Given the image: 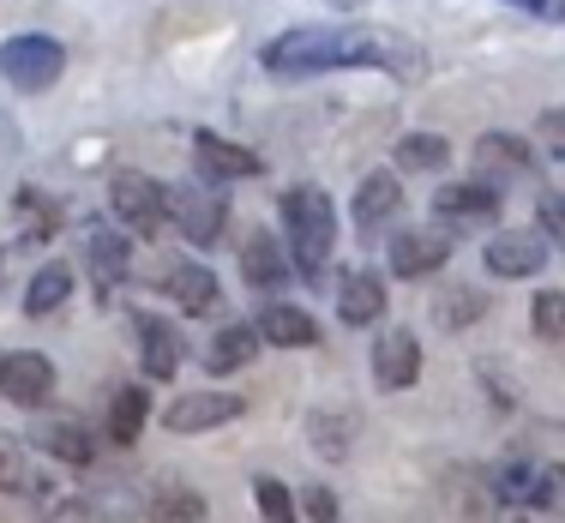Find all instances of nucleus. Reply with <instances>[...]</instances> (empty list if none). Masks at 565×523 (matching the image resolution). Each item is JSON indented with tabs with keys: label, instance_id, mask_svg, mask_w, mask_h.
Instances as JSON below:
<instances>
[{
	"label": "nucleus",
	"instance_id": "obj_24",
	"mask_svg": "<svg viewBox=\"0 0 565 523\" xmlns=\"http://www.w3.org/2000/svg\"><path fill=\"white\" fill-rule=\"evenodd\" d=\"M66 295H73V271H66V265H43V271L31 277V289H24V313L43 319V313H55Z\"/></svg>",
	"mask_w": 565,
	"mask_h": 523
},
{
	"label": "nucleus",
	"instance_id": "obj_29",
	"mask_svg": "<svg viewBox=\"0 0 565 523\" xmlns=\"http://www.w3.org/2000/svg\"><path fill=\"white\" fill-rule=\"evenodd\" d=\"M151 512L169 517V523H199V517H205V500H199L193 488H163V500H157Z\"/></svg>",
	"mask_w": 565,
	"mask_h": 523
},
{
	"label": "nucleus",
	"instance_id": "obj_11",
	"mask_svg": "<svg viewBox=\"0 0 565 523\" xmlns=\"http://www.w3.org/2000/svg\"><path fill=\"white\" fill-rule=\"evenodd\" d=\"M434 211L446 223H493V217H500V186H488V181H451V186H439Z\"/></svg>",
	"mask_w": 565,
	"mask_h": 523
},
{
	"label": "nucleus",
	"instance_id": "obj_23",
	"mask_svg": "<svg viewBox=\"0 0 565 523\" xmlns=\"http://www.w3.org/2000/svg\"><path fill=\"white\" fill-rule=\"evenodd\" d=\"M85 259H90V277H97V284H120V277H127V241L115 230H90Z\"/></svg>",
	"mask_w": 565,
	"mask_h": 523
},
{
	"label": "nucleus",
	"instance_id": "obj_27",
	"mask_svg": "<svg viewBox=\"0 0 565 523\" xmlns=\"http://www.w3.org/2000/svg\"><path fill=\"white\" fill-rule=\"evenodd\" d=\"M253 500H259V517H265V523H295V493L282 488L277 476H259V481H253Z\"/></svg>",
	"mask_w": 565,
	"mask_h": 523
},
{
	"label": "nucleus",
	"instance_id": "obj_5",
	"mask_svg": "<svg viewBox=\"0 0 565 523\" xmlns=\"http://www.w3.org/2000/svg\"><path fill=\"white\" fill-rule=\"evenodd\" d=\"M49 392H55V361L49 355H36V349H12V355H0V397H7V404L43 409Z\"/></svg>",
	"mask_w": 565,
	"mask_h": 523
},
{
	"label": "nucleus",
	"instance_id": "obj_3",
	"mask_svg": "<svg viewBox=\"0 0 565 523\" xmlns=\"http://www.w3.org/2000/svg\"><path fill=\"white\" fill-rule=\"evenodd\" d=\"M66 73V49L55 43L49 31H19L0 43V78H7L12 90H49L55 78Z\"/></svg>",
	"mask_w": 565,
	"mask_h": 523
},
{
	"label": "nucleus",
	"instance_id": "obj_4",
	"mask_svg": "<svg viewBox=\"0 0 565 523\" xmlns=\"http://www.w3.org/2000/svg\"><path fill=\"white\" fill-rule=\"evenodd\" d=\"M109 205H115V217H120V230H132V235H157L169 223V186H157L151 174H115V186H109Z\"/></svg>",
	"mask_w": 565,
	"mask_h": 523
},
{
	"label": "nucleus",
	"instance_id": "obj_19",
	"mask_svg": "<svg viewBox=\"0 0 565 523\" xmlns=\"http://www.w3.org/2000/svg\"><path fill=\"white\" fill-rule=\"evenodd\" d=\"M403 211V186H397V174H367L361 181V193H355V223L361 230H380V223H392Z\"/></svg>",
	"mask_w": 565,
	"mask_h": 523
},
{
	"label": "nucleus",
	"instance_id": "obj_2",
	"mask_svg": "<svg viewBox=\"0 0 565 523\" xmlns=\"http://www.w3.org/2000/svg\"><path fill=\"white\" fill-rule=\"evenodd\" d=\"M282 241H289L295 271L326 277L331 247H338V211H331V193H319V186H289V193H282Z\"/></svg>",
	"mask_w": 565,
	"mask_h": 523
},
{
	"label": "nucleus",
	"instance_id": "obj_15",
	"mask_svg": "<svg viewBox=\"0 0 565 523\" xmlns=\"http://www.w3.org/2000/svg\"><path fill=\"white\" fill-rule=\"evenodd\" d=\"M259 338L277 343V349H313L319 325H313V313H301V307L271 301V307H259Z\"/></svg>",
	"mask_w": 565,
	"mask_h": 523
},
{
	"label": "nucleus",
	"instance_id": "obj_18",
	"mask_svg": "<svg viewBox=\"0 0 565 523\" xmlns=\"http://www.w3.org/2000/svg\"><path fill=\"white\" fill-rule=\"evenodd\" d=\"M241 277H247L253 289H277L282 284V241L271 230H253L241 241Z\"/></svg>",
	"mask_w": 565,
	"mask_h": 523
},
{
	"label": "nucleus",
	"instance_id": "obj_26",
	"mask_svg": "<svg viewBox=\"0 0 565 523\" xmlns=\"http://www.w3.org/2000/svg\"><path fill=\"white\" fill-rule=\"evenodd\" d=\"M397 163L403 169H446L451 163V145L439 139V132H409V139L397 145Z\"/></svg>",
	"mask_w": 565,
	"mask_h": 523
},
{
	"label": "nucleus",
	"instance_id": "obj_16",
	"mask_svg": "<svg viewBox=\"0 0 565 523\" xmlns=\"http://www.w3.org/2000/svg\"><path fill=\"white\" fill-rule=\"evenodd\" d=\"M139 349H145V373L151 380H174L181 367V331L157 313H139Z\"/></svg>",
	"mask_w": 565,
	"mask_h": 523
},
{
	"label": "nucleus",
	"instance_id": "obj_22",
	"mask_svg": "<svg viewBox=\"0 0 565 523\" xmlns=\"http://www.w3.org/2000/svg\"><path fill=\"white\" fill-rule=\"evenodd\" d=\"M36 446L55 451L61 463H90V451H97V446H90V427L66 421V415H61V421H43V427H36Z\"/></svg>",
	"mask_w": 565,
	"mask_h": 523
},
{
	"label": "nucleus",
	"instance_id": "obj_21",
	"mask_svg": "<svg viewBox=\"0 0 565 523\" xmlns=\"http://www.w3.org/2000/svg\"><path fill=\"white\" fill-rule=\"evenodd\" d=\"M307 439H313L319 458H349V446H355V415L349 409H313V421H307Z\"/></svg>",
	"mask_w": 565,
	"mask_h": 523
},
{
	"label": "nucleus",
	"instance_id": "obj_20",
	"mask_svg": "<svg viewBox=\"0 0 565 523\" xmlns=\"http://www.w3.org/2000/svg\"><path fill=\"white\" fill-rule=\"evenodd\" d=\"M259 325H223L217 331V343H211V373H235V367H247L253 355H259Z\"/></svg>",
	"mask_w": 565,
	"mask_h": 523
},
{
	"label": "nucleus",
	"instance_id": "obj_28",
	"mask_svg": "<svg viewBox=\"0 0 565 523\" xmlns=\"http://www.w3.org/2000/svg\"><path fill=\"white\" fill-rule=\"evenodd\" d=\"M530 319H535V331H542L547 343H559L565 338V289H542V295H535Z\"/></svg>",
	"mask_w": 565,
	"mask_h": 523
},
{
	"label": "nucleus",
	"instance_id": "obj_13",
	"mask_svg": "<svg viewBox=\"0 0 565 523\" xmlns=\"http://www.w3.org/2000/svg\"><path fill=\"white\" fill-rule=\"evenodd\" d=\"M547 265V241L542 235H523V230H505L488 241V271L493 277H535Z\"/></svg>",
	"mask_w": 565,
	"mask_h": 523
},
{
	"label": "nucleus",
	"instance_id": "obj_14",
	"mask_svg": "<svg viewBox=\"0 0 565 523\" xmlns=\"http://www.w3.org/2000/svg\"><path fill=\"white\" fill-rule=\"evenodd\" d=\"M163 289H169L174 307H186V313H217L223 307V289H217V277H211L205 265H169Z\"/></svg>",
	"mask_w": 565,
	"mask_h": 523
},
{
	"label": "nucleus",
	"instance_id": "obj_1",
	"mask_svg": "<svg viewBox=\"0 0 565 523\" xmlns=\"http://www.w3.org/2000/svg\"><path fill=\"white\" fill-rule=\"evenodd\" d=\"M392 43L355 24H301L265 43V73L277 78H313V73H338V66H385Z\"/></svg>",
	"mask_w": 565,
	"mask_h": 523
},
{
	"label": "nucleus",
	"instance_id": "obj_33",
	"mask_svg": "<svg viewBox=\"0 0 565 523\" xmlns=\"http://www.w3.org/2000/svg\"><path fill=\"white\" fill-rule=\"evenodd\" d=\"M542 235L565 247V193H547L542 199Z\"/></svg>",
	"mask_w": 565,
	"mask_h": 523
},
{
	"label": "nucleus",
	"instance_id": "obj_35",
	"mask_svg": "<svg viewBox=\"0 0 565 523\" xmlns=\"http://www.w3.org/2000/svg\"><path fill=\"white\" fill-rule=\"evenodd\" d=\"M500 523H542V517H535V505H505Z\"/></svg>",
	"mask_w": 565,
	"mask_h": 523
},
{
	"label": "nucleus",
	"instance_id": "obj_6",
	"mask_svg": "<svg viewBox=\"0 0 565 523\" xmlns=\"http://www.w3.org/2000/svg\"><path fill=\"white\" fill-rule=\"evenodd\" d=\"M169 223L193 241V247H217L223 241V199L211 193V186H174L169 193Z\"/></svg>",
	"mask_w": 565,
	"mask_h": 523
},
{
	"label": "nucleus",
	"instance_id": "obj_31",
	"mask_svg": "<svg viewBox=\"0 0 565 523\" xmlns=\"http://www.w3.org/2000/svg\"><path fill=\"white\" fill-rule=\"evenodd\" d=\"M301 512L313 523H343V505H338V493H331V488H307L301 493Z\"/></svg>",
	"mask_w": 565,
	"mask_h": 523
},
{
	"label": "nucleus",
	"instance_id": "obj_12",
	"mask_svg": "<svg viewBox=\"0 0 565 523\" xmlns=\"http://www.w3.org/2000/svg\"><path fill=\"white\" fill-rule=\"evenodd\" d=\"M530 145L518 139V132H488V139H476V181L500 186L511 174H530Z\"/></svg>",
	"mask_w": 565,
	"mask_h": 523
},
{
	"label": "nucleus",
	"instance_id": "obj_32",
	"mask_svg": "<svg viewBox=\"0 0 565 523\" xmlns=\"http://www.w3.org/2000/svg\"><path fill=\"white\" fill-rule=\"evenodd\" d=\"M535 139H542L554 157H565V109H547L542 120H535Z\"/></svg>",
	"mask_w": 565,
	"mask_h": 523
},
{
	"label": "nucleus",
	"instance_id": "obj_30",
	"mask_svg": "<svg viewBox=\"0 0 565 523\" xmlns=\"http://www.w3.org/2000/svg\"><path fill=\"white\" fill-rule=\"evenodd\" d=\"M31 488V469H24V451H19V439H7L0 434V493H24Z\"/></svg>",
	"mask_w": 565,
	"mask_h": 523
},
{
	"label": "nucleus",
	"instance_id": "obj_17",
	"mask_svg": "<svg viewBox=\"0 0 565 523\" xmlns=\"http://www.w3.org/2000/svg\"><path fill=\"white\" fill-rule=\"evenodd\" d=\"M338 313H343V325H373V319L385 313L380 271H349L343 289H338Z\"/></svg>",
	"mask_w": 565,
	"mask_h": 523
},
{
	"label": "nucleus",
	"instance_id": "obj_10",
	"mask_svg": "<svg viewBox=\"0 0 565 523\" xmlns=\"http://www.w3.org/2000/svg\"><path fill=\"white\" fill-rule=\"evenodd\" d=\"M451 259V235L446 230H403L392 235V271L397 277H434Z\"/></svg>",
	"mask_w": 565,
	"mask_h": 523
},
{
	"label": "nucleus",
	"instance_id": "obj_7",
	"mask_svg": "<svg viewBox=\"0 0 565 523\" xmlns=\"http://www.w3.org/2000/svg\"><path fill=\"white\" fill-rule=\"evenodd\" d=\"M235 415H241V397H228V392H186V397H174V404L163 409V427H169V434H211V427L235 421Z\"/></svg>",
	"mask_w": 565,
	"mask_h": 523
},
{
	"label": "nucleus",
	"instance_id": "obj_25",
	"mask_svg": "<svg viewBox=\"0 0 565 523\" xmlns=\"http://www.w3.org/2000/svg\"><path fill=\"white\" fill-rule=\"evenodd\" d=\"M145 404H151V397H145L139 385L115 392V404H109V439H115V446H132V439H139V427H145Z\"/></svg>",
	"mask_w": 565,
	"mask_h": 523
},
{
	"label": "nucleus",
	"instance_id": "obj_34",
	"mask_svg": "<svg viewBox=\"0 0 565 523\" xmlns=\"http://www.w3.org/2000/svg\"><path fill=\"white\" fill-rule=\"evenodd\" d=\"M505 7H523V12H535V19L565 24V0H505Z\"/></svg>",
	"mask_w": 565,
	"mask_h": 523
},
{
	"label": "nucleus",
	"instance_id": "obj_8",
	"mask_svg": "<svg viewBox=\"0 0 565 523\" xmlns=\"http://www.w3.org/2000/svg\"><path fill=\"white\" fill-rule=\"evenodd\" d=\"M193 163L205 181H253L265 163L247 151V145L223 139V132H193Z\"/></svg>",
	"mask_w": 565,
	"mask_h": 523
},
{
	"label": "nucleus",
	"instance_id": "obj_9",
	"mask_svg": "<svg viewBox=\"0 0 565 523\" xmlns=\"http://www.w3.org/2000/svg\"><path fill=\"white\" fill-rule=\"evenodd\" d=\"M373 380H380V392H409L422 380V343H415V331H385L373 343Z\"/></svg>",
	"mask_w": 565,
	"mask_h": 523
}]
</instances>
